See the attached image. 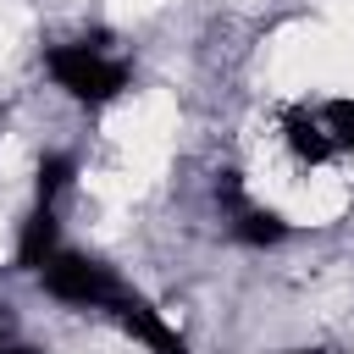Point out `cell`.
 I'll return each instance as SVG.
<instances>
[{"instance_id":"10","label":"cell","mask_w":354,"mask_h":354,"mask_svg":"<svg viewBox=\"0 0 354 354\" xmlns=\"http://www.w3.org/2000/svg\"><path fill=\"white\" fill-rule=\"evenodd\" d=\"M0 354H33V348H0Z\"/></svg>"},{"instance_id":"2","label":"cell","mask_w":354,"mask_h":354,"mask_svg":"<svg viewBox=\"0 0 354 354\" xmlns=\"http://www.w3.org/2000/svg\"><path fill=\"white\" fill-rule=\"evenodd\" d=\"M44 288L55 299H72V304H116V277L83 254H50L44 260Z\"/></svg>"},{"instance_id":"4","label":"cell","mask_w":354,"mask_h":354,"mask_svg":"<svg viewBox=\"0 0 354 354\" xmlns=\"http://www.w3.org/2000/svg\"><path fill=\"white\" fill-rule=\"evenodd\" d=\"M55 254V216H50V205L39 210V216H28V227H22V243H17V266L22 271H44V260Z\"/></svg>"},{"instance_id":"5","label":"cell","mask_w":354,"mask_h":354,"mask_svg":"<svg viewBox=\"0 0 354 354\" xmlns=\"http://www.w3.org/2000/svg\"><path fill=\"white\" fill-rule=\"evenodd\" d=\"M288 149H293L299 160L321 166V160L332 155V138H326V127H321L315 116H304V111H288Z\"/></svg>"},{"instance_id":"7","label":"cell","mask_w":354,"mask_h":354,"mask_svg":"<svg viewBox=\"0 0 354 354\" xmlns=\"http://www.w3.org/2000/svg\"><path fill=\"white\" fill-rule=\"evenodd\" d=\"M66 183H72V160L66 155H44L39 160V199H55Z\"/></svg>"},{"instance_id":"3","label":"cell","mask_w":354,"mask_h":354,"mask_svg":"<svg viewBox=\"0 0 354 354\" xmlns=\"http://www.w3.org/2000/svg\"><path fill=\"white\" fill-rule=\"evenodd\" d=\"M111 315L122 321V332L127 337H138V343H149L155 354H188V343L160 321V310H149L144 299H127V293H116V304H111Z\"/></svg>"},{"instance_id":"9","label":"cell","mask_w":354,"mask_h":354,"mask_svg":"<svg viewBox=\"0 0 354 354\" xmlns=\"http://www.w3.org/2000/svg\"><path fill=\"white\" fill-rule=\"evenodd\" d=\"M6 332H11V315H6V310H0V343H6Z\"/></svg>"},{"instance_id":"1","label":"cell","mask_w":354,"mask_h":354,"mask_svg":"<svg viewBox=\"0 0 354 354\" xmlns=\"http://www.w3.org/2000/svg\"><path fill=\"white\" fill-rule=\"evenodd\" d=\"M100 44H105V33H94V39H83V44H66V50H55V55H50L55 83H61L66 94L88 100V105H100V100L122 94V83H127V66L105 61V55H100Z\"/></svg>"},{"instance_id":"8","label":"cell","mask_w":354,"mask_h":354,"mask_svg":"<svg viewBox=\"0 0 354 354\" xmlns=\"http://www.w3.org/2000/svg\"><path fill=\"white\" fill-rule=\"evenodd\" d=\"M326 127L337 133V144L354 149V100H332V105H326Z\"/></svg>"},{"instance_id":"6","label":"cell","mask_w":354,"mask_h":354,"mask_svg":"<svg viewBox=\"0 0 354 354\" xmlns=\"http://www.w3.org/2000/svg\"><path fill=\"white\" fill-rule=\"evenodd\" d=\"M282 232H288V221H282L277 210H254V205L238 210V238H243V243H277Z\"/></svg>"}]
</instances>
